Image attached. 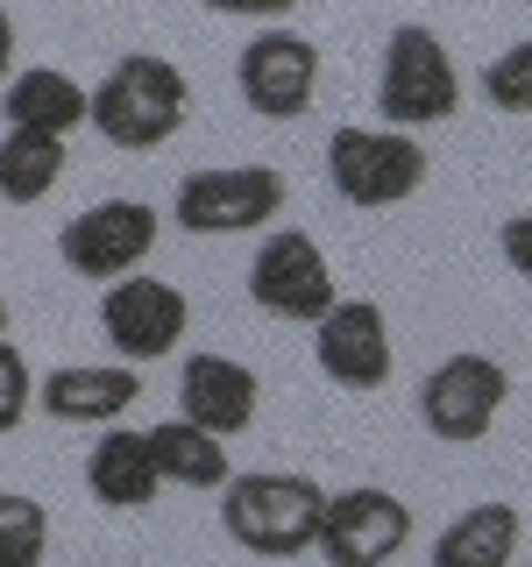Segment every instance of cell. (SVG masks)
Listing matches in <instances>:
<instances>
[{
	"instance_id": "cell-4",
	"label": "cell",
	"mask_w": 532,
	"mask_h": 567,
	"mask_svg": "<svg viewBox=\"0 0 532 567\" xmlns=\"http://www.w3.org/2000/svg\"><path fill=\"white\" fill-rule=\"evenodd\" d=\"M284 213V171L277 164H206L177 177L171 227L185 235H256Z\"/></svg>"
},
{
	"instance_id": "cell-8",
	"label": "cell",
	"mask_w": 532,
	"mask_h": 567,
	"mask_svg": "<svg viewBox=\"0 0 532 567\" xmlns=\"http://www.w3.org/2000/svg\"><path fill=\"white\" fill-rule=\"evenodd\" d=\"M405 539H412V504L383 483H355V489H327L313 554L327 567H390L405 554Z\"/></svg>"
},
{
	"instance_id": "cell-17",
	"label": "cell",
	"mask_w": 532,
	"mask_h": 567,
	"mask_svg": "<svg viewBox=\"0 0 532 567\" xmlns=\"http://www.w3.org/2000/svg\"><path fill=\"white\" fill-rule=\"evenodd\" d=\"M519 546H525L519 504H469L433 539V567H511Z\"/></svg>"
},
{
	"instance_id": "cell-12",
	"label": "cell",
	"mask_w": 532,
	"mask_h": 567,
	"mask_svg": "<svg viewBox=\"0 0 532 567\" xmlns=\"http://www.w3.org/2000/svg\"><path fill=\"white\" fill-rule=\"evenodd\" d=\"M313 362L327 383L341 390H383L390 383V319L377 298H341L327 319L313 327Z\"/></svg>"
},
{
	"instance_id": "cell-16",
	"label": "cell",
	"mask_w": 532,
	"mask_h": 567,
	"mask_svg": "<svg viewBox=\"0 0 532 567\" xmlns=\"http://www.w3.org/2000/svg\"><path fill=\"white\" fill-rule=\"evenodd\" d=\"M85 489H93V504H106V511H150L156 489H164L156 454H150V433L106 425V433L93 440V454H85Z\"/></svg>"
},
{
	"instance_id": "cell-1",
	"label": "cell",
	"mask_w": 532,
	"mask_h": 567,
	"mask_svg": "<svg viewBox=\"0 0 532 567\" xmlns=\"http://www.w3.org/2000/svg\"><path fill=\"white\" fill-rule=\"evenodd\" d=\"M319 518H327V489L298 468H256L221 489V532L242 554H263V560L313 554Z\"/></svg>"
},
{
	"instance_id": "cell-2",
	"label": "cell",
	"mask_w": 532,
	"mask_h": 567,
	"mask_svg": "<svg viewBox=\"0 0 532 567\" xmlns=\"http://www.w3.org/2000/svg\"><path fill=\"white\" fill-rule=\"evenodd\" d=\"M185 106H192L185 71L156 58V50H129L93 85V121L85 128H100V142H114V150H164L185 128Z\"/></svg>"
},
{
	"instance_id": "cell-24",
	"label": "cell",
	"mask_w": 532,
	"mask_h": 567,
	"mask_svg": "<svg viewBox=\"0 0 532 567\" xmlns=\"http://www.w3.org/2000/svg\"><path fill=\"white\" fill-rule=\"evenodd\" d=\"M14 79V14L0 8V85Z\"/></svg>"
},
{
	"instance_id": "cell-25",
	"label": "cell",
	"mask_w": 532,
	"mask_h": 567,
	"mask_svg": "<svg viewBox=\"0 0 532 567\" xmlns=\"http://www.w3.org/2000/svg\"><path fill=\"white\" fill-rule=\"evenodd\" d=\"M0 341H8V298H0Z\"/></svg>"
},
{
	"instance_id": "cell-23",
	"label": "cell",
	"mask_w": 532,
	"mask_h": 567,
	"mask_svg": "<svg viewBox=\"0 0 532 567\" xmlns=\"http://www.w3.org/2000/svg\"><path fill=\"white\" fill-rule=\"evenodd\" d=\"M497 248H504V262L532 284V213H519V220H504V235H497Z\"/></svg>"
},
{
	"instance_id": "cell-20",
	"label": "cell",
	"mask_w": 532,
	"mask_h": 567,
	"mask_svg": "<svg viewBox=\"0 0 532 567\" xmlns=\"http://www.w3.org/2000/svg\"><path fill=\"white\" fill-rule=\"evenodd\" d=\"M50 554V511L22 489H0V567H43Z\"/></svg>"
},
{
	"instance_id": "cell-11",
	"label": "cell",
	"mask_w": 532,
	"mask_h": 567,
	"mask_svg": "<svg viewBox=\"0 0 532 567\" xmlns=\"http://www.w3.org/2000/svg\"><path fill=\"white\" fill-rule=\"evenodd\" d=\"M235 85L248 114L263 121H298L319 93V43L298 29H256L235 58Z\"/></svg>"
},
{
	"instance_id": "cell-18",
	"label": "cell",
	"mask_w": 532,
	"mask_h": 567,
	"mask_svg": "<svg viewBox=\"0 0 532 567\" xmlns=\"http://www.w3.org/2000/svg\"><path fill=\"white\" fill-rule=\"evenodd\" d=\"M150 454H156V475H164L171 489H213L221 496L227 483H235L227 440H213V433H200V425H185V419L150 425Z\"/></svg>"
},
{
	"instance_id": "cell-21",
	"label": "cell",
	"mask_w": 532,
	"mask_h": 567,
	"mask_svg": "<svg viewBox=\"0 0 532 567\" xmlns=\"http://www.w3.org/2000/svg\"><path fill=\"white\" fill-rule=\"evenodd\" d=\"M483 100L497 114H532V35L483 64Z\"/></svg>"
},
{
	"instance_id": "cell-9",
	"label": "cell",
	"mask_w": 532,
	"mask_h": 567,
	"mask_svg": "<svg viewBox=\"0 0 532 567\" xmlns=\"http://www.w3.org/2000/svg\"><path fill=\"white\" fill-rule=\"evenodd\" d=\"M156 235H164V220H156L150 199H100V206H85L79 220H64L58 256H64L71 277L121 284V277H135L142 262H150Z\"/></svg>"
},
{
	"instance_id": "cell-5",
	"label": "cell",
	"mask_w": 532,
	"mask_h": 567,
	"mask_svg": "<svg viewBox=\"0 0 532 567\" xmlns=\"http://www.w3.org/2000/svg\"><path fill=\"white\" fill-rule=\"evenodd\" d=\"M248 298H256L270 319H291V327H319L334 306H341V284H334V262L306 227H270L248 256Z\"/></svg>"
},
{
	"instance_id": "cell-6",
	"label": "cell",
	"mask_w": 532,
	"mask_h": 567,
	"mask_svg": "<svg viewBox=\"0 0 532 567\" xmlns=\"http://www.w3.org/2000/svg\"><path fill=\"white\" fill-rule=\"evenodd\" d=\"M327 185L341 192L348 206H405L412 192L426 185V150L419 135H398V128H334L327 135Z\"/></svg>"
},
{
	"instance_id": "cell-19",
	"label": "cell",
	"mask_w": 532,
	"mask_h": 567,
	"mask_svg": "<svg viewBox=\"0 0 532 567\" xmlns=\"http://www.w3.org/2000/svg\"><path fill=\"white\" fill-rule=\"evenodd\" d=\"M64 177V142L58 135H29L8 128L0 135V206H35L50 199Z\"/></svg>"
},
{
	"instance_id": "cell-3",
	"label": "cell",
	"mask_w": 532,
	"mask_h": 567,
	"mask_svg": "<svg viewBox=\"0 0 532 567\" xmlns=\"http://www.w3.org/2000/svg\"><path fill=\"white\" fill-rule=\"evenodd\" d=\"M454 106H461V71L448 58V43H440L426 22L390 29L383 64H377V114H383V128L419 135V128H433V121H454Z\"/></svg>"
},
{
	"instance_id": "cell-10",
	"label": "cell",
	"mask_w": 532,
	"mask_h": 567,
	"mask_svg": "<svg viewBox=\"0 0 532 567\" xmlns=\"http://www.w3.org/2000/svg\"><path fill=\"white\" fill-rule=\"evenodd\" d=\"M185 327H192V298L171 277H121L100 291V333L129 369L164 362L185 341Z\"/></svg>"
},
{
	"instance_id": "cell-14",
	"label": "cell",
	"mask_w": 532,
	"mask_h": 567,
	"mask_svg": "<svg viewBox=\"0 0 532 567\" xmlns=\"http://www.w3.org/2000/svg\"><path fill=\"white\" fill-rule=\"evenodd\" d=\"M135 398H142V377L129 362H58L35 383V404L64 425H121Z\"/></svg>"
},
{
	"instance_id": "cell-22",
	"label": "cell",
	"mask_w": 532,
	"mask_h": 567,
	"mask_svg": "<svg viewBox=\"0 0 532 567\" xmlns=\"http://www.w3.org/2000/svg\"><path fill=\"white\" fill-rule=\"evenodd\" d=\"M29 404H35V369L14 341H0V433H14L29 419Z\"/></svg>"
},
{
	"instance_id": "cell-7",
	"label": "cell",
	"mask_w": 532,
	"mask_h": 567,
	"mask_svg": "<svg viewBox=\"0 0 532 567\" xmlns=\"http://www.w3.org/2000/svg\"><path fill=\"white\" fill-rule=\"evenodd\" d=\"M504 398H511V369L497 362V354L461 348L419 383V425L433 440H448V447H475V440H490V425L504 419Z\"/></svg>"
},
{
	"instance_id": "cell-13",
	"label": "cell",
	"mask_w": 532,
	"mask_h": 567,
	"mask_svg": "<svg viewBox=\"0 0 532 567\" xmlns=\"http://www.w3.org/2000/svg\"><path fill=\"white\" fill-rule=\"evenodd\" d=\"M256 404H263V383L248 362H235L221 348L185 354V369H177V419L185 425H200L213 440H235L256 425Z\"/></svg>"
},
{
	"instance_id": "cell-15",
	"label": "cell",
	"mask_w": 532,
	"mask_h": 567,
	"mask_svg": "<svg viewBox=\"0 0 532 567\" xmlns=\"http://www.w3.org/2000/svg\"><path fill=\"white\" fill-rule=\"evenodd\" d=\"M0 121H8V128L58 135L64 142L71 128L93 121V85H79L58 64H29V71H14V79L0 85Z\"/></svg>"
}]
</instances>
